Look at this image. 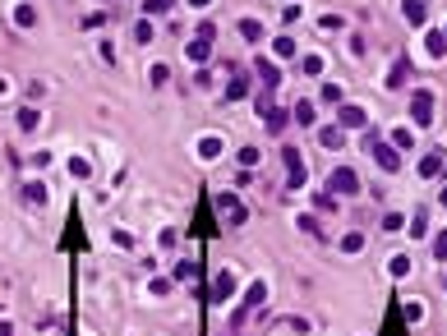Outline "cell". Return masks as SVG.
I'll use <instances>...</instances> for the list:
<instances>
[{"label": "cell", "instance_id": "obj_37", "mask_svg": "<svg viewBox=\"0 0 447 336\" xmlns=\"http://www.w3.org/2000/svg\"><path fill=\"white\" fill-rule=\"evenodd\" d=\"M318 28H323V33H336V28H341V19H336V14H323V19H318Z\"/></svg>", "mask_w": 447, "mask_h": 336}, {"label": "cell", "instance_id": "obj_29", "mask_svg": "<svg viewBox=\"0 0 447 336\" xmlns=\"http://www.w3.org/2000/svg\"><path fill=\"white\" fill-rule=\"evenodd\" d=\"M360 249H364V235H346V240H341V254H360Z\"/></svg>", "mask_w": 447, "mask_h": 336}, {"label": "cell", "instance_id": "obj_42", "mask_svg": "<svg viewBox=\"0 0 447 336\" xmlns=\"http://www.w3.org/2000/svg\"><path fill=\"white\" fill-rule=\"evenodd\" d=\"M443 207H447V189H443Z\"/></svg>", "mask_w": 447, "mask_h": 336}, {"label": "cell", "instance_id": "obj_43", "mask_svg": "<svg viewBox=\"0 0 447 336\" xmlns=\"http://www.w3.org/2000/svg\"><path fill=\"white\" fill-rule=\"evenodd\" d=\"M97 5H106V0H97Z\"/></svg>", "mask_w": 447, "mask_h": 336}, {"label": "cell", "instance_id": "obj_21", "mask_svg": "<svg viewBox=\"0 0 447 336\" xmlns=\"http://www.w3.org/2000/svg\"><path fill=\"white\" fill-rule=\"evenodd\" d=\"M14 23H19V28H33V23H37L33 5H19V10H14Z\"/></svg>", "mask_w": 447, "mask_h": 336}, {"label": "cell", "instance_id": "obj_4", "mask_svg": "<svg viewBox=\"0 0 447 336\" xmlns=\"http://www.w3.org/2000/svg\"><path fill=\"white\" fill-rule=\"evenodd\" d=\"M364 147H369V157L374 161H378V166L383 170H402V157H397V147H392V143H383V138H364Z\"/></svg>", "mask_w": 447, "mask_h": 336}, {"label": "cell", "instance_id": "obj_26", "mask_svg": "<svg viewBox=\"0 0 447 336\" xmlns=\"http://www.w3.org/2000/svg\"><path fill=\"white\" fill-rule=\"evenodd\" d=\"M23 198H28V203H42V207H46V184H28V189H23Z\"/></svg>", "mask_w": 447, "mask_h": 336}, {"label": "cell", "instance_id": "obj_11", "mask_svg": "<svg viewBox=\"0 0 447 336\" xmlns=\"http://www.w3.org/2000/svg\"><path fill=\"white\" fill-rule=\"evenodd\" d=\"M245 92H249V74H240V69H235L231 83H226V101H240Z\"/></svg>", "mask_w": 447, "mask_h": 336}, {"label": "cell", "instance_id": "obj_28", "mask_svg": "<svg viewBox=\"0 0 447 336\" xmlns=\"http://www.w3.org/2000/svg\"><path fill=\"white\" fill-rule=\"evenodd\" d=\"M411 143H415L411 129H392V147H411Z\"/></svg>", "mask_w": 447, "mask_h": 336}, {"label": "cell", "instance_id": "obj_39", "mask_svg": "<svg viewBox=\"0 0 447 336\" xmlns=\"http://www.w3.org/2000/svg\"><path fill=\"white\" fill-rule=\"evenodd\" d=\"M134 42H152V23H139V28H134Z\"/></svg>", "mask_w": 447, "mask_h": 336}, {"label": "cell", "instance_id": "obj_17", "mask_svg": "<svg viewBox=\"0 0 447 336\" xmlns=\"http://www.w3.org/2000/svg\"><path fill=\"white\" fill-rule=\"evenodd\" d=\"M240 37H245V42H263V23H258V19H240Z\"/></svg>", "mask_w": 447, "mask_h": 336}, {"label": "cell", "instance_id": "obj_3", "mask_svg": "<svg viewBox=\"0 0 447 336\" xmlns=\"http://www.w3.org/2000/svg\"><path fill=\"white\" fill-rule=\"evenodd\" d=\"M327 189H332L336 198H355V193H360V175L350 166H336L332 180H327Z\"/></svg>", "mask_w": 447, "mask_h": 336}, {"label": "cell", "instance_id": "obj_20", "mask_svg": "<svg viewBox=\"0 0 447 336\" xmlns=\"http://www.w3.org/2000/svg\"><path fill=\"white\" fill-rule=\"evenodd\" d=\"M291 120H295V124H313V101H295Z\"/></svg>", "mask_w": 447, "mask_h": 336}, {"label": "cell", "instance_id": "obj_22", "mask_svg": "<svg viewBox=\"0 0 447 336\" xmlns=\"http://www.w3.org/2000/svg\"><path fill=\"white\" fill-rule=\"evenodd\" d=\"M37 124H42V115H37L33 106H23V111H19V129H37Z\"/></svg>", "mask_w": 447, "mask_h": 336}, {"label": "cell", "instance_id": "obj_23", "mask_svg": "<svg viewBox=\"0 0 447 336\" xmlns=\"http://www.w3.org/2000/svg\"><path fill=\"white\" fill-rule=\"evenodd\" d=\"M69 175H74V180H88V175H92V166H88L83 157H69Z\"/></svg>", "mask_w": 447, "mask_h": 336}, {"label": "cell", "instance_id": "obj_44", "mask_svg": "<svg viewBox=\"0 0 447 336\" xmlns=\"http://www.w3.org/2000/svg\"><path fill=\"white\" fill-rule=\"evenodd\" d=\"M443 286H447V281H443Z\"/></svg>", "mask_w": 447, "mask_h": 336}, {"label": "cell", "instance_id": "obj_15", "mask_svg": "<svg viewBox=\"0 0 447 336\" xmlns=\"http://www.w3.org/2000/svg\"><path fill=\"white\" fill-rule=\"evenodd\" d=\"M318 143H323V147H341V143H346L341 124H327V129H318Z\"/></svg>", "mask_w": 447, "mask_h": 336}, {"label": "cell", "instance_id": "obj_5", "mask_svg": "<svg viewBox=\"0 0 447 336\" xmlns=\"http://www.w3.org/2000/svg\"><path fill=\"white\" fill-rule=\"evenodd\" d=\"M235 291H240V281H235V272H217L213 277V291H208V300L213 304H231Z\"/></svg>", "mask_w": 447, "mask_h": 336}, {"label": "cell", "instance_id": "obj_9", "mask_svg": "<svg viewBox=\"0 0 447 336\" xmlns=\"http://www.w3.org/2000/svg\"><path fill=\"white\" fill-rule=\"evenodd\" d=\"M364 120H369V115L360 111V106H346V101L336 106V124H341V129H364Z\"/></svg>", "mask_w": 447, "mask_h": 336}, {"label": "cell", "instance_id": "obj_10", "mask_svg": "<svg viewBox=\"0 0 447 336\" xmlns=\"http://www.w3.org/2000/svg\"><path fill=\"white\" fill-rule=\"evenodd\" d=\"M402 10H406V23L420 28V23L429 19V0H402Z\"/></svg>", "mask_w": 447, "mask_h": 336}, {"label": "cell", "instance_id": "obj_27", "mask_svg": "<svg viewBox=\"0 0 447 336\" xmlns=\"http://www.w3.org/2000/svg\"><path fill=\"white\" fill-rule=\"evenodd\" d=\"M272 51L286 60V56H295V42H291V37H277V42H272Z\"/></svg>", "mask_w": 447, "mask_h": 336}, {"label": "cell", "instance_id": "obj_14", "mask_svg": "<svg viewBox=\"0 0 447 336\" xmlns=\"http://www.w3.org/2000/svg\"><path fill=\"white\" fill-rule=\"evenodd\" d=\"M406 74H411V60L402 56V60H397V65L388 69V88H402V83H406Z\"/></svg>", "mask_w": 447, "mask_h": 336}, {"label": "cell", "instance_id": "obj_1", "mask_svg": "<svg viewBox=\"0 0 447 336\" xmlns=\"http://www.w3.org/2000/svg\"><path fill=\"white\" fill-rule=\"evenodd\" d=\"M213 42H217V23H199V33H194V37H190V46H185L190 65H203V60L213 56Z\"/></svg>", "mask_w": 447, "mask_h": 336}, {"label": "cell", "instance_id": "obj_32", "mask_svg": "<svg viewBox=\"0 0 447 336\" xmlns=\"http://www.w3.org/2000/svg\"><path fill=\"white\" fill-rule=\"evenodd\" d=\"M402 226H406L402 212H388V217H383V231H402Z\"/></svg>", "mask_w": 447, "mask_h": 336}, {"label": "cell", "instance_id": "obj_19", "mask_svg": "<svg viewBox=\"0 0 447 336\" xmlns=\"http://www.w3.org/2000/svg\"><path fill=\"white\" fill-rule=\"evenodd\" d=\"M425 51H429V56H443V51H447V33H429L425 37Z\"/></svg>", "mask_w": 447, "mask_h": 336}, {"label": "cell", "instance_id": "obj_7", "mask_svg": "<svg viewBox=\"0 0 447 336\" xmlns=\"http://www.w3.org/2000/svg\"><path fill=\"white\" fill-rule=\"evenodd\" d=\"M281 161H286V170H291V180H286V184H291V189H300L304 180V157H300V147H281Z\"/></svg>", "mask_w": 447, "mask_h": 336}, {"label": "cell", "instance_id": "obj_16", "mask_svg": "<svg viewBox=\"0 0 447 336\" xmlns=\"http://www.w3.org/2000/svg\"><path fill=\"white\" fill-rule=\"evenodd\" d=\"M420 175H425V180H438V175H443V157H438V152H429V157L420 161Z\"/></svg>", "mask_w": 447, "mask_h": 336}, {"label": "cell", "instance_id": "obj_6", "mask_svg": "<svg viewBox=\"0 0 447 336\" xmlns=\"http://www.w3.org/2000/svg\"><path fill=\"white\" fill-rule=\"evenodd\" d=\"M217 212H222V221H226V226H245V221H249L245 203L235 198V193H222V198H217Z\"/></svg>", "mask_w": 447, "mask_h": 336}, {"label": "cell", "instance_id": "obj_2", "mask_svg": "<svg viewBox=\"0 0 447 336\" xmlns=\"http://www.w3.org/2000/svg\"><path fill=\"white\" fill-rule=\"evenodd\" d=\"M411 120H415V129H429L434 124V92L429 88L411 92Z\"/></svg>", "mask_w": 447, "mask_h": 336}, {"label": "cell", "instance_id": "obj_34", "mask_svg": "<svg viewBox=\"0 0 447 336\" xmlns=\"http://www.w3.org/2000/svg\"><path fill=\"white\" fill-rule=\"evenodd\" d=\"M304 74H323V56H304Z\"/></svg>", "mask_w": 447, "mask_h": 336}, {"label": "cell", "instance_id": "obj_8", "mask_svg": "<svg viewBox=\"0 0 447 336\" xmlns=\"http://www.w3.org/2000/svg\"><path fill=\"white\" fill-rule=\"evenodd\" d=\"M263 300H268V281H254V286H249V295H245V304H240V314H235L231 323H245V314H249V309H258Z\"/></svg>", "mask_w": 447, "mask_h": 336}, {"label": "cell", "instance_id": "obj_12", "mask_svg": "<svg viewBox=\"0 0 447 336\" xmlns=\"http://www.w3.org/2000/svg\"><path fill=\"white\" fill-rule=\"evenodd\" d=\"M254 74H258V79H263V88H277V83H281L277 65H268V60H258V65H254Z\"/></svg>", "mask_w": 447, "mask_h": 336}, {"label": "cell", "instance_id": "obj_33", "mask_svg": "<svg viewBox=\"0 0 447 336\" xmlns=\"http://www.w3.org/2000/svg\"><path fill=\"white\" fill-rule=\"evenodd\" d=\"M101 23H106V14H88V19H83V23H78V28H88V33H97V28H101Z\"/></svg>", "mask_w": 447, "mask_h": 336}, {"label": "cell", "instance_id": "obj_40", "mask_svg": "<svg viewBox=\"0 0 447 336\" xmlns=\"http://www.w3.org/2000/svg\"><path fill=\"white\" fill-rule=\"evenodd\" d=\"M0 336H14V327H10V323H0Z\"/></svg>", "mask_w": 447, "mask_h": 336}, {"label": "cell", "instance_id": "obj_18", "mask_svg": "<svg viewBox=\"0 0 447 336\" xmlns=\"http://www.w3.org/2000/svg\"><path fill=\"white\" fill-rule=\"evenodd\" d=\"M341 97H346V92L336 88V83H323V88H318V101H327V106H341Z\"/></svg>", "mask_w": 447, "mask_h": 336}, {"label": "cell", "instance_id": "obj_36", "mask_svg": "<svg viewBox=\"0 0 447 336\" xmlns=\"http://www.w3.org/2000/svg\"><path fill=\"white\" fill-rule=\"evenodd\" d=\"M425 226H429V217L415 212V217H411V235H425Z\"/></svg>", "mask_w": 447, "mask_h": 336}, {"label": "cell", "instance_id": "obj_13", "mask_svg": "<svg viewBox=\"0 0 447 336\" xmlns=\"http://www.w3.org/2000/svg\"><path fill=\"white\" fill-rule=\"evenodd\" d=\"M199 157H203V161H213V157H222V138H217V134L199 138Z\"/></svg>", "mask_w": 447, "mask_h": 336}, {"label": "cell", "instance_id": "obj_24", "mask_svg": "<svg viewBox=\"0 0 447 336\" xmlns=\"http://www.w3.org/2000/svg\"><path fill=\"white\" fill-rule=\"evenodd\" d=\"M388 272H392V277H406V272H411V258H406V254H397V258L388 263Z\"/></svg>", "mask_w": 447, "mask_h": 336}, {"label": "cell", "instance_id": "obj_30", "mask_svg": "<svg viewBox=\"0 0 447 336\" xmlns=\"http://www.w3.org/2000/svg\"><path fill=\"white\" fill-rule=\"evenodd\" d=\"M171 5H176V0H148L143 10H148V19H152V14H166V10H171Z\"/></svg>", "mask_w": 447, "mask_h": 336}, {"label": "cell", "instance_id": "obj_38", "mask_svg": "<svg viewBox=\"0 0 447 336\" xmlns=\"http://www.w3.org/2000/svg\"><path fill=\"white\" fill-rule=\"evenodd\" d=\"M434 254H438V263H447V231L434 240Z\"/></svg>", "mask_w": 447, "mask_h": 336}, {"label": "cell", "instance_id": "obj_31", "mask_svg": "<svg viewBox=\"0 0 447 336\" xmlns=\"http://www.w3.org/2000/svg\"><path fill=\"white\" fill-rule=\"evenodd\" d=\"M148 83H152V88H162V83H166V65H152V69H148Z\"/></svg>", "mask_w": 447, "mask_h": 336}, {"label": "cell", "instance_id": "obj_41", "mask_svg": "<svg viewBox=\"0 0 447 336\" xmlns=\"http://www.w3.org/2000/svg\"><path fill=\"white\" fill-rule=\"evenodd\" d=\"M190 5H199V10H208V5H213V0H190Z\"/></svg>", "mask_w": 447, "mask_h": 336}, {"label": "cell", "instance_id": "obj_25", "mask_svg": "<svg viewBox=\"0 0 447 336\" xmlns=\"http://www.w3.org/2000/svg\"><path fill=\"white\" fill-rule=\"evenodd\" d=\"M258 161H263V152H258V147H240V166H258Z\"/></svg>", "mask_w": 447, "mask_h": 336}, {"label": "cell", "instance_id": "obj_35", "mask_svg": "<svg viewBox=\"0 0 447 336\" xmlns=\"http://www.w3.org/2000/svg\"><path fill=\"white\" fill-rule=\"evenodd\" d=\"M313 207H318V212H336V193H323V198L313 203Z\"/></svg>", "mask_w": 447, "mask_h": 336}]
</instances>
